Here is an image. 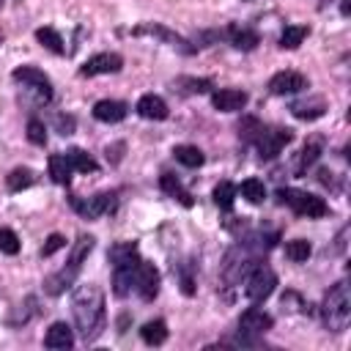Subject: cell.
<instances>
[{"mask_svg":"<svg viewBox=\"0 0 351 351\" xmlns=\"http://www.w3.org/2000/svg\"><path fill=\"white\" fill-rule=\"evenodd\" d=\"M80 269H82V263H77V261H71V258H69V263H66L63 269H58L55 274H49V277L44 280V291H47L49 296H60L66 288H71V285H74V280H77Z\"/></svg>","mask_w":351,"mask_h":351,"instance_id":"11","label":"cell"},{"mask_svg":"<svg viewBox=\"0 0 351 351\" xmlns=\"http://www.w3.org/2000/svg\"><path fill=\"white\" fill-rule=\"evenodd\" d=\"M71 206L82 219H96V217H101L112 208V195L101 192V195H93V197H71Z\"/></svg>","mask_w":351,"mask_h":351,"instance_id":"10","label":"cell"},{"mask_svg":"<svg viewBox=\"0 0 351 351\" xmlns=\"http://www.w3.org/2000/svg\"><path fill=\"white\" fill-rule=\"evenodd\" d=\"M14 80H16V82H22L27 90H33L38 101H44V104H47V101L52 99V82H49V77H47L44 71H38V69H33V66L14 69Z\"/></svg>","mask_w":351,"mask_h":351,"instance_id":"6","label":"cell"},{"mask_svg":"<svg viewBox=\"0 0 351 351\" xmlns=\"http://www.w3.org/2000/svg\"><path fill=\"white\" fill-rule=\"evenodd\" d=\"M310 252H313V247H310V241H304V239H291V241L285 244V255H288L293 263L307 261Z\"/></svg>","mask_w":351,"mask_h":351,"instance_id":"32","label":"cell"},{"mask_svg":"<svg viewBox=\"0 0 351 351\" xmlns=\"http://www.w3.org/2000/svg\"><path fill=\"white\" fill-rule=\"evenodd\" d=\"M126 104L118 101V99H101L93 104V118L101 121V123H121L126 118Z\"/></svg>","mask_w":351,"mask_h":351,"instance_id":"15","label":"cell"},{"mask_svg":"<svg viewBox=\"0 0 351 351\" xmlns=\"http://www.w3.org/2000/svg\"><path fill=\"white\" fill-rule=\"evenodd\" d=\"M228 38H230V44L236 47V49H244V52H250V49H255L258 47V33L255 30H250V27H230L228 30Z\"/></svg>","mask_w":351,"mask_h":351,"instance_id":"22","label":"cell"},{"mask_svg":"<svg viewBox=\"0 0 351 351\" xmlns=\"http://www.w3.org/2000/svg\"><path fill=\"white\" fill-rule=\"evenodd\" d=\"M123 66V58L115 55V52H99V55H90L82 66H80V74L82 77H99V74H115L121 71Z\"/></svg>","mask_w":351,"mask_h":351,"instance_id":"9","label":"cell"},{"mask_svg":"<svg viewBox=\"0 0 351 351\" xmlns=\"http://www.w3.org/2000/svg\"><path fill=\"white\" fill-rule=\"evenodd\" d=\"M71 310H74V324H77L80 337L85 343L96 340L104 329V293H101V288L96 282L80 285L74 291Z\"/></svg>","mask_w":351,"mask_h":351,"instance_id":"1","label":"cell"},{"mask_svg":"<svg viewBox=\"0 0 351 351\" xmlns=\"http://www.w3.org/2000/svg\"><path fill=\"white\" fill-rule=\"evenodd\" d=\"M140 337H143L145 346H162V343L167 340V324H165L162 318H154V321L143 324Z\"/></svg>","mask_w":351,"mask_h":351,"instance_id":"21","label":"cell"},{"mask_svg":"<svg viewBox=\"0 0 351 351\" xmlns=\"http://www.w3.org/2000/svg\"><path fill=\"white\" fill-rule=\"evenodd\" d=\"M291 112H293L296 118H302V121H315V118H321V115H324V101H321V99H315L313 104L299 101V104H293V107H291Z\"/></svg>","mask_w":351,"mask_h":351,"instance_id":"31","label":"cell"},{"mask_svg":"<svg viewBox=\"0 0 351 351\" xmlns=\"http://www.w3.org/2000/svg\"><path fill=\"white\" fill-rule=\"evenodd\" d=\"M134 33L140 36V33H148V36H156V38H162V41H167L170 47H178L181 52H186V55H192L195 52V47H189V41L186 38H181L178 33H173V30H167L165 25H140V27H134Z\"/></svg>","mask_w":351,"mask_h":351,"instance_id":"16","label":"cell"},{"mask_svg":"<svg viewBox=\"0 0 351 351\" xmlns=\"http://www.w3.org/2000/svg\"><path fill=\"white\" fill-rule=\"evenodd\" d=\"M178 85H189V88H186L189 93H206V90H211V80H192V77H184V80H178Z\"/></svg>","mask_w":351,"mask_h":351,"instance_id":"37","label":"cell"},{"mask_svg":"<svg viewBox=\"0 0 351 351\" xmlns=\"http://www.w3.org/2000/svg\"><path fill=\"white\" fill-rule=\"evenodd\" d=\"M63 247H66V239H63L60 233H52V236L47 239V244L41 247V255H44V258H49V255H55V252H58V250H63Z\"/></svg>","mask_w":351,"mask_h":351,"instance_id":"36","label":"cell"},{"mask_svg":"<svg viewBox=\"0 0 351 351\" xmlns=\"http://www.w3.org/2000/svg\"><path fill=\"white\" fill-rule=\"evenodd\" d=\"M71 173H74V167H71V162H69L66 154H52L49 156V176H52L55 184H69L71 181Z\"/></svg>","mask_w":351,"mask_h":351,"instance_id":"20","label":"cell"},{"mask_svg":"<svg viewBox=\"0 0 351 351\" xmlns=\"http://www.w3.org/2000/svg\"><path fill=\"white\" fill-rule=\"evenodd\" d=\"M274 288H277V274L263 263L252 266L244 277V296L250 302H266L274 293Z\"/></svg>","mask_w":351,"mask_h":351,"instance_id":"5","label":"cell"},{"mask_svg":"<svg viewBox=\"0 0 351 351\" xmlns=\"http://www.w3.org/2000/svg\"><path fill=\"white\" fill-rule=\"evenodd\" d=\"M241 195H244L250 203H263L266 186H263V181H258V178H247V181H241Z\"/></svg>","mask_w":351,"mask_h":351,"instance_id":"33","label":"cell"},{"mask_svg":"<svg viewBox=\"0 0 351 351\" xmlns=\"http://www.w3.org/2000/svg\"><path fill=\"white\" fill-rule=\"evenodd\" d=\"M66 156H69L71 167L80 170V173H96V170H99V162H96L88 151H82V148H71Z\"/></svg>","mask_w":351,"mask_h":351,"instance_id":"25","label":"cell"},{"mask_svg":"<svg viewBox=\"0 0 351 351\" xmlns=\"http://www.w3.org/2000/svg\"><path fill=\"white\" fill-rule=\"evenodd\" d=\"M173 156H176V162H181L184 167H200V165L206 162V156H203V151H200L197 145H176V148H173Z\"/></svg>","mask_w":351,"mask_h":351,"instance_id":"24","label":"cell"},{"mask_svg":"<svg viewBox=\"0 0 351 351\" xmlns=\"http://www.w3.org/2000/svg\"><path fill=\"white\" fill-rule=\"evenodd\" d=\"M110 261H112V266L137 263V261H140L137 244H134V241H121V244H112V247H110Z\"/></svg>","mask_w":351,"mask_h":351,"instance_id":"19","label":"cell"},{"mask_svg":"<svg viewBox=\"0 0 351 351\" xmlns=\"http://www.w3.org/2000/svg\"><path fill=\"white\" fill-rule=\"evenodd\" d=\"M27 140L33 145H44L47 143V126L38 121V118H30L27 121Z\"/></svg>","mask_w":351,"mask_h":351,"instance_id":"35","label":"cell"},{"mask_svg":"<svg viewBox=\"0 0 351 351\" xmlns=\"http://www.w3.org/2000/svg\"><path fill=\"white\" fill-rule=\"evenodd\" d=\"M321 156V145L318 143H307L302 151H299V156H296V162H293V173L296 176H302L310 165H315V159Z\"/></svg>","mask_w":351,"mask_h":351,"instance_id":"27","label":"cell"},{"mask_svg":"<svg viewBox=\"0 0 351 351\" xmlns=\"http://www.w3.org/2000/svg\"><path fill=\"white\" fill-rule=\"evenodd\" d=\"M33 181H36V176H33V170H27V167H16V170H11V173L5 176V186H8L11 192L27 189V186H33Z\"/></svg>","mask_w":351,"mask_h":351,"instance_id":"26","label":"cell"},{"mask_svg":"<svg viewBox=\"0 0 351 351\" xmlns=\"http://www.w3.org/2000/svg\"><path fill=\"white\" fill-rule=\"evenodd\" d=\"M0 252L5 255H16L19 252V239L11 228H0Z\"/></svg>","mask_w":351,"mask_h":351,"instance_id":"34","label":"cell"},{"mask_svg":"<svg viewBox=\"0 0 351 351\" xmlns=\"http://www.w3.org/2000/svg\"><path fill=\"white\" fill-rule=\"evenodd\" d=\"M134 110H137V115L145 118V121H165L167 112H170L167 104H165V99L156 96V93H145V96H140Z\"/></svg>","mask_w":351,"mask_h":351,"instance_id":"14","label":"cell"},{"mask_svg":"<svg viewBox=\"0 0 351 351\" xmlns=\"http://www.w3.org/2000/svg\"><path fill=\"white\" fill-rule=\"evenodd\" d=\"M293 140V134L288 129H261V134L255 137V145H258V154L263 159H271L277 156L288 143Z\"/></svg>","mask_w":351,"mask_h":351,"instance_id":"7","label":"cell"},{"mask_svg":"<svg viewBox=\"0 0 351 351\" xmlns=\"http://www.w3.org/2000/svg\"><path fill=\"white\" fill-rule=\"evenodd\" d=\"M304 88H307V77H302L299 71H277L269 80V90L274 96H291V93H299Z\"/></svg>","mask_w":351,"mask_h":351,"instance_id":"12","label":"cell"},{"mask_svg":"<svg viewBox=\"0 0 351 351\" xmlns=\"http://www.w3.org/2000/svg\"><path fill=\"white\" fill-rule=\"evenodd\" d=\"M36 38H38L49 52H55V55H63V49H66V47H63V38H60L52 27H38V30H36Z\"/></svg>","mask_w":351,"mask_h":351,"instance_id":"30","label":"cell"},{"mask_svg":"<svg viewBox=\"0 0 351 351\" xmlns=\"http://www.w3.org/2000/svg\"><path fill=\"white\" fill-rule=\"evenodd\" d=\"M280 203H285L293 214L299 217H307V219H315V217H326L329 206L324 203V197L313 195V192H302V189H280Z\"/></svg>","mask_w":351,"mask_h":351,"instance_id":"4","label":"cell"},{"mask_svg":"<svg viewBox=\"0 0 351 351\" xmlns=\"http://www.w3.org/2000/svg\"><path fill=\"white\" fill-rule=\"evenodd\" d=\"M321 318H324V326L329 332H343L351 321V296H348V285L340 280L335 282L326 296H324V304H321Z\"/></svg>","mask_w":351,"mask_h":351,"instance_id":"2","label":"cell"},{"mask_svg":"<svg viewBox=\"0 0 351 351\" xmlns=\"http://www.w3.org/2000/svg\"><path fill=\"white\" fill-rule=\"evenodd\" d=\"M304 38H307V27L304 25H288L282 30V36H280V47L282 49H296Z\"/></svg>","mask_w":351,"mask_h":351,"instance_id":"28","label":"cell"},{"mask_svg":"<svg viewBox=\"0 0 351 351\" xmlns=\"http://www.w3.org/2000/svg\"><path fill=\"white\" fill-rule=\"evenodd\" d=\"M58 129H60V134H71V129H74V118L69 115H58Z\"/></svg>","mask_w":351,"mask_h":351,"instance_id":"38","label":"cell"},{"mask_svg":"<svg viewBox=\"0 0 351 351\" xmlns=\"http://www.w3.org/2000/svg\"><path fill=\"white\" fill-rule=\"evenodd\" d=\"M44 346H47V348H58V351L71 348V346H74V329H71L66 321H55V324L47 329V335H44Z\"/></svg>","mask_w":351,"mask_h":351,"instance_id":"17","label":"cell"},{"mask_svg":"<svg viewBox=\"0 0 351 351\" xmlns=\"http://www.w3.org/2000/svg\"><path fill=\"white\" fill-rule=\"evenodd\" d=\"M274 326V318L258 307H250L239 318V337L233 340L236 346H258L261 337Z\"/></svg>","mask_w":351,"mask_h":351,"instance_id":"3","label":"cell"},{"mask_svg":"<svg viewBox=\"0 0 351 351\" xmlns=\"http://www.w3.org/2000/svg\"><path fill=\"white\" fill-rule=\"evenodd\" d=\"M140 263V261H137ZM137 263H126V266H112V293L115 296H129L134 288V274H137Z\"/></svg>","mask_w":351,"mask_h":351,"instance_id":"18","label":"cell"},{"mask_svg":"<svg viewBox=\"0 0 351 351\" xmlns=\"http://www.w3.org/2000/svg\"><path fill=\"white\" fill-rule=\"evenodd\" d=\"M233 200H236V186L230 181H219L214 186V203L222 208V211H230L233 208Z\"/></svg>","mask_w":351,"mask_h":351,"instance_id":"29","label":"cell"},{"mask_svg":"<svg viewBox=\"0 0 351 351\" xmlns=\"http://www.w3.org/2000/svg\"><path fill=\"white\" fill-rule=\"evenodd\" d=\"M159 285H162V277H159L156 266L140 261V263H137V274H134V291H137L145 302H154L156 293H159Z\"/></svg>","mask_w":351,"mask_h":351,"instance_id":"8","label":"cell"},{"mask_svg":"<svg viewBox=\"0 0 351 351\" xmlns=\"http://www.w3.org/2000/svg\"><path fill=\"white\" fill-rule=\"evenodd\" d=\"M211 104L219 112H239L247 104V93L239 90V88H222V90H214L211 93Z\"/></svg>","mask_w":351,"mask_h":351,"instance_id":"13","label":"cell"},{"mask_svg":"<svg viewBox=\"0 0 351 351\" xmlns=\"http://www.w3.org/2000/svg\"><path fill=\"white\" fill-rule=\"evenodd\" d=\"M159 186H162V192H165V195H170V197H176V200H181L184 206H192V195L181 186V181H178L176 176L165 173V176L159 178Z\"/></svg>","mask_w":351,"mask_h":351,"instance_id":"23","label":"cell"}]
</instances>
